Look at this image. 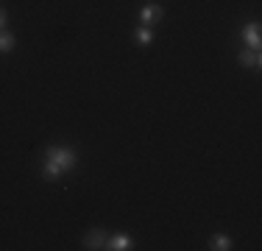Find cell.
I'll use <instances>...</instances> for the list:
<instances>
[{
	"label": "cell",
	"mask_w": 262,
	"mask_h": 251,
	"mask_svg": "<svg viewBox=\"0 0 262 251\" xmlns=\"http://www.w3.org/2000/svg\"><path fill=\"white\" fill-rule=\"evenodd\" d=\"M243 42H246L251 50H259L262 45V31H259V23H248L246 28H243Z\"/></svg>",
	"instance_id": "7a4b0ae2"
},
{
	"label": "cell",
	"mask_w": 262,
	"mask_h": 251,
	"mask_svg": "<svg viewBox=\"0 0 262 251\" xmlns=\"http://www.w3.org/2000/svg\"><path fill=\"white\" fill-rule=\"evenodd\" d=\"M106 248L109 251H128L131 248V237L128 235H112L106 240Z\"/></svg>",
	"instance_id": "8992f818"
},
{
	"label": "cell",
	"mask_w": 262,
	"mask_h": 251,
	"mask_svg": "<svg viewBox=\"0 0 262 251\" xmlns=\"http://www.w3.org/2000/svg\"><path fill=\"white\" fill-rule=\"evenodd\" d=\"M209 248L212 251H229V248H232V237H229V235H215L209 240Z\"/></svg>",
	"instance_id": "ba28073f"
},
{
	"label": "cell",
	"mask_w": 262,
	"mask_h": 251,
	"mask_svg": "<svg viewBox=\"0 0 262 251\" xmlns=\"http://www.w3.org/2000/svg\"><path fill=\"white\" fill-rule=\"evenodd\" d=\"M14 45H17L14 34L3 28V31H0V53H11V50H14Z\"/></svg>",
	"instance_id": "52a82bcc"
},
{
	"label": "cell",
	"mask_w": 262,
	"mask_h": 251,
	"mask_svg": "<svg viewBox=\"0 0 262 251\" xmlns=\"http://www.w3.org/2000/svg\"><path fill=\"white\" fill-rule=\"evenodd\" d=\"M106 240H109V235H106L103 229H92L90 235L84 237V248H90V251L106 248Z\"/></svg>",
	"instance_id": "5b68a950"
},
{
	"label": "cell",
	"mask_w": 262,
	"mask_h": 251,
	"mask_svg": "<svg viewBox=\"0 0 262 251\" xmlns=\"http://www.w3.org/2000/svg\"><path fill=\"white\" fill-rule=\"evenodd\" d=\"M162 14H165V11H162V6H157V3H145V6H142V11H140V23L151 28L154 23L162 20Z\"/></svg>",
	"instance_id": "3957f363"
},
{
	"label": "cell",
	"mask_w": 262,
	"mask_h": 251,
	"mask_svg": "<svg viewBox=\"0 0 262 251\" xmlns=\"http://www.w3.org/2000/svg\"><path fill=\"white\" fill-rule=\"evenodd\" d=\"M134 39L140 42V45H151V42H154V31L148 28V25H142V28H137Z\"/></svg>",
	"instance_id": "9c48e42d"
},
{
	"label": "cell",
	"mask_w": 262,
	"mask_h": 251,
	"mask_svg": "<svg viewBox=\"0 0 262 251\" xmlns=\"http://www.w3.org/2000/svg\"><path fill=\"white\" fill-rule=\"evenodd\" d=\"M237 61H240L243 67H251V70H259L262 67V56L259 50H251V48H243L240 56H237Z\"/></svg>",
	"instance_id": "277c9868"
},
{
	"label": "cell",
	"mask_w": 262,
	"mask_h": 251,
	"mask_svg": "<svg viewBox=\"0 0 262 251\" xmlns=\"http://www.w3.org/2000/svg\"><path fill=\"white\" fill-rule=\"evenodd\" d=\"M78 162L76 151L67 148V145H51L45 151V162H42V173L45 179H59L64 171H73Z\"/></svg>",
	"instance_id": "6da1fadb"
},
{
	"label": "cell",
	"mask_w": 262,
	"mask_h": 251,
	"mask_svg": "<svg viewBox=\"0 0 262 251\" xmlns=\"http://www.w3.org/2000/svg\"><path fill=\"white\" fill-rule=\"evenodd\" d=\"M6 20H9V17H6V9H3V6H0V31L6 28Z\"/></svg>",
	"instance_id": "30bf717a"
}]
</instances>
